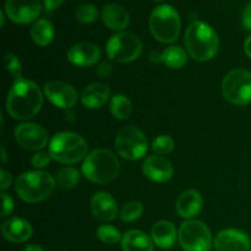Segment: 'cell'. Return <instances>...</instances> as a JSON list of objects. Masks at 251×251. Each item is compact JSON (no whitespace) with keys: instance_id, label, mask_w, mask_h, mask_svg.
<instances>
[{"instance_id":"cell-1","label":"cell","mask_w":251,"mask_h":251,"mask_svg":"<svg viewBox=\"0 0 251 251\" xmlns=\"http://www.w3.org/2000/svg\"><path fill=\"white\" fill-rule=\"evenodd\" d=\"M43 96L38 86L29 80L15 81L6 100L7 113L15 119L26 120L33 118L41 110Z\"/></svg>"},{"instance_id":"cell-2","label":"cell","mask_w":251,"mask_h":251,"mask_svg":"<svg viewBox=\"0 0 251 251\" xmlns=\"http://www.w3.org/2000/svg\"><path fill=\"white\" fill-rule=\"evenodd\" d=\"M185 46L191 58L198 61H207L218 51L220 39L210 25L194 21L186 29Z\"/></svg>"},{"instance_id":"cell-3","label":"cell","mask_w":251,"mask_h":251,"mask_svg":"<svg viewBox=\"0 0 251 251\" xmlns=\"http://www.w3.org/2000/svg\"><path fill=\"white\" fill-rule=\"evenodd\" d=\"M120 171L117 156L105 149H98L86 157L82 164V173L90 181L107 184L114 180Z\"/></svg>"},{"instance_id":"cell-4","label":"cell","mask_w":251,"mask_h":251,"mask_svg":"<svg viewBox=\"0 0 251 251\" xmlns=\"http://www.w3.org/2000/svg\"><path fill=\"white\" fill-rule=\"evenodd\" d=\"M55 188V179L47 172L29 171L17 178L16 191L20 198L29 203L48 199Z\"/></svg>"},{"instance_id":"cell-5","label":"cell","mask_w":251,"mask_h":251,"mask_svg":"<svg viewBox=\"0 0 251 251\" xmlns=\"http://www.w3.org/2000/svg\"><path fill=\"white\" fill-rule=\"evenodd\" d=\"M88 146L82 136L75 132H59L49 144L51 158L63 164H75L85 158Z\"/></svg>"},{"instance_id":"cell-6","label":"cell","mask_w":251,"mask_h":251,"mask_svg":"<svg viewBox=\"0 0 251 251\" xmlns=\"http://www.w3.org/2000/svg\"><path fill=\"white\" fill-rule=\"evenodd\" d=\"M150 31L157 41L172 43L180 33V17L178 11L169 5H159L150 16Z\"/></svg>"},{"instance_id":"cell-7","label":"cell","mask_w":251,"mask_h":251,"mask_svg":"<svg viewBox=\"0 0 251 251\" xmlns=\"http://www.w3.org/2000/svg\"><path fill=\"white\" fill-rule=\"evenodd\" d=\"M222 92L226 100L235 105L251 102V73L244 69H234L225 76Z\"/></svg>"},{"instance_id":"cell-8","label":"cell","mask_w":251,"mask_h":251,"mask_svg":"<svg viewBox=\"0 0 251 251\" xmlns=\"http://www.w3.org/2000/svg\"><path fill=\"white\" fill-rule=\"evenodd\" d=\"M179 243L185 251H210L212 244L211 232L201 221L189 220L180 226Z\"/></svg>"},{"instance_id":"cell-9","label":"cell","mask_w":251,"mask_h":251,"mask_svg":"<svg viewBox=\"0 0 251 251\" xmlns=\"http://www.w3.org/2000/svg\"><path fill=\"white\" fill-rule=\"evenodd\" d=\"M115 149L123 158L136 161L146 154L149 142L141 130L135 126H126L118 132Z\"/></svg>"},{"instance_id":"cell-10","label":"cell","mask_w":251,"mask_h":251,"mask_svg":"<svg viewBox=\"0 0 251 251\" xmlns=\"http://www.w3.org/2000/svg\"><path fill=\"white\" fill-rule=\"evenodd\" d=\"M142 43L135 34L120 32L107 42V54L117 63H130L141 55Z\"/></svg>"},{"instance_id":"cell-11","label":"cell","mask_w":251,"mask_h":251,"mask_svg":"<svg viewBox=\"0 0 251 251\" xmlns=\"http://www.w3.org/2000/svg\"><path fill=\"white\" fill-rule=\"evenodd\" d=\"M39 0H6L5 11L15 24L26 25L34 21L41 14Z\"/></svg>"},{"instance_id":"cell-12","label":"cell","mask_w":251,"mask_h":251,"mask_svg":"<svg viewBox=\"0 0 251 251\" xmlns=\"http://www.w3.org/2000/svg\"><path fill=\"white\" fill-rule=\"evenodd\" d=\"M16 141L24 149L29 151H38L42 150L48 142V134L41 125L33 123H25L19 125L15 130Z\"/></svg>"},{"instance_id":"cell-13","label":"cell","mask_w":251,"mask_h":251,"mask_svg":"<svg viewBox=\"0 0 251 251\" xmlns=\"http://www.w3.org/2000/svg\"><path fill=\"white\" fill-rule=\"evenodd\" d=\"M44 95L54 105L63 109L75 107L77 102V93L75 88L63 81H50L44 86Z\"/></svg>"},{"instance_id":"cell-14","label":"cell","mask_w":251,"mask_h":251,"mask_svg":"<svg viewBox=\"0 0 251 251\" xmlns=\"http://www.w3.org/2000/svg\"><path fill=\"white\" fill-rule=\"evenodd\" d=\"M215 248L217 251H250L251 243L242 230L226 229L216 237Z\"/></svg>"},{"instance_id":"cell-15","label":"cell","mask_w":251,"mask_h":251,"mask_svg":"<svg viewBox=\"0 0 251 251\" xmlns=\"http://www.w3.org/2000/svg\"><path fill=\"white\" fill-rule=\"evenodd\" d=\"M144 174L152 181L164 183L173 176V166L163 156H150L145 159L142 166Z\"/></svg>"},{"instance_id":"cell-16","label":"cell","mask_w":251,"mask_h":251,"mask_svg":"<svg viewBox=\"0 0 251 251\" xmlns=\"http://www.w3.org/2000/svg\"><path fill=\"white\" fill-rule=\"evenodd\" d=\"M68 59L76 66L95 65L100 59V49L95 43L81 42L69 49Z\"/></svg>"},{"instance_id":"cell-17","label":"cell","mask_w":251,"mask_h":251,"mask_svg":"<svg viewBox=\"0 0 251 251\" xmlns=\"http://www.w3.org/2000/svg\"><path fill=\"white\" fill-rule=\"evenodd\" d=\"M203 206V200L198 190H185L179 195L176 203V210L179 216L186 220H191L201 212Z\"/></svg>"},{"instance_id":"cell-18","label":"cell","mask_w":251,"mask_h":251,"mask_svg":"<svg viewBox=\"0 0 251 251\" xmlns=\"http://www.w3.org/2000/svg\"><path fill=\"white\" fill-rule=\"evenodd\" d=\"M91 211L96 220L109 222L118 215L117 202L108 193H97L91 200Z\"/></svg>"},{"instance_id":"cell-19","label":"cell","mask_w":251,"mask_h":251,"mask_svg":"<svg viewBox=\"0 0 251 251\" xmlns=\"http://www.w3.org/2000/svg\"><path fill=\"white\" fill-rule=\"evenodd\" d=\"M2 234L11 243H25L32 237V227L24 218H10L2 223Z\"/></svg>"},{"instance_id":"cell-20","label":"cell","mask_w":251,"mask_h":251,"mask_svg":"<svg viewBox=\"0 0 251 251\" xmlns=\"http://www.w3.org/2000/svg\"><path fill=\"white\" fill-rule=\"evenodd\" d=\"M102 20L108 28L122 31L126 28L130 22L127 10L119 4H108L102 10Z\"/></svg>"},{"instance_id":"cell-21","label":"cell","mask_w":251,"mask_h":251,"mask_svg":"<svg viewBox=\"0 0 251 251\" xmlns=\"http://www.w3.org/2000/svg\"><path fill=\"white\" fill-rule=\"evenodd\" d=\"M110 97V90L104 83H92L83 90L81 95V100L85 107L90 109L102 108L108 102Z\"/></svg>"},{"instance_id":"cell-22","label":"cell","mask_w":251,"mask_h":251,"mask_svg":"<svg viewBox=\"0 0 251 251\" xmlns=\"http://www.w3.org/2000/svg\"><path fill=\"white\" fill-rule=\"evenodd\" d=\"M152 240L154 244L163 249L173 247L176 239V229L169 221H159L152 227Z\"/></svg>"},{"instance_id":"cell-23","label":"cell","mask_w":251,"mask_h":251,"mask_svg":"<svg viewBox=\"0 0 251 251\" xmlns=\"http://www.w3.org/2000/svg\"><path fill=\"white\" fill-rule=\"evenodd\" d=\"M122 247L124 251H153V240L146 233L132 229L124 234Z\"/></svg>"},{"instance_id":"cell-24","label":"cell","mask_w":251,"mask_h":251,"mask_svg":"<svg viewBox=\"0 0 251 251\" xmlns=\"http://www.w3.org/2000/svg\"><path fill=\"white\" fill-rule=\"evenodd\" d=\"M31 37L38 46H48L54 38V27L47 19H39L31 28Z\"/></svg>"},{"instance_id":"cell-25","label":"cell","mask_w":251,"mask_h":251,"mask_svg":"<svg viewBox=\"0 0 251 251\" xmlns=\"http://www.w3.org/2000/svg\"><path fill=\"white\" fill-rule=\"evenodd\" d=\"M186 53L178 46H172L162 53V61L171 69H180L186 64Z\"/></svg>"},{"instance_id":"cell-26","label":"cell","mask_w":251,"mask_h":251,"mask_svg":"<svg viewBox=\"0 0 251 251\" xmlns=\"http://www.w3.org/2000/svg\"><path fill=\"white\" fill-rule=\"evenodd\" d=\"M110 112L117 119L124 120L130 117L132 112V105L129 98L124 95H117L110 102Z\"/></svg>"},{"instance_id":"cell-27","label":"cell","mask_w":251,"mask_h":251,"mask_svg":"<svg viewBox=\"0 0 251 251\" xmlns=\"http://www.w3.org/2000/svg\"><path fill=\"white\" fill-rule=\"evenodd\" d=\"M78 180H80V174L73 167H64L56 174V181L64 189L74 188Z\"/></svg>"},{"instance_id":"cell-28","label":"cell","mask_w":251,"mask_h":251,"mask_svg":"<svg viewBox=\"0 0 251 251\" xmlns=\"http://www.w3.org/2000/svg\"><path fill=\"white\" fill-rule=\"evenodd\" d=\"M142 212H144V207L142 203L139 201H130V202L125 203L123 206L122 211H120V218L124 222H134L137 218L141 217Z\"/></svg>"},{"instance_id":"cell-29","label":"cell","mask_w":251,"mask_h":251,"mask_svg":"<svg viewBox=\"0 0 251 251\" xmlns=\"http://www.w3.org/2000/svg\"><path fill=\"white\" fill-rule=\"evenodd\" d=\"M97 237L100 242L105 243V244H117L120 240L123 239L122 235H120V232L113 226L103 225L100 226L97 229Z\"/></svg>"},{"instance_id":"cell-30","label":"cell","mask_w":251,"mask_h":251,"mask_svg":"<svg viewBox=\"0 0 251 251\" xmlns=\"http://www.w3.org/2000/svg\"><path fill=\"white\" fill-rule=\"evenodd\" d=\"M174 149V141L171 136L168 135H159L158 137H156L152 144V150H153L154 153H157L158 156H166L169 154Z\"/></svg>"},{"instance_id":"cell-31","label":"cell","mask_w":251,"mask_h":251,"mask_svg":"<svg viewBox=\"0 0 251 251\" xmlns=\"http://www.w3.org/2000/svg\"><path fill=\"white\" fill-rule=\"evenodd\" d=\"M98 11L92 4H82L76 9V19L82 24H92L97 19Z\"/></svg>"},{"instance_id":"cell-32","label":"cell","mask_w":251,"mask_h":251,"mask_svg":"<svg viewBox=\"0 0 251 251\" xmlns=\"http://www.w3.org/2000/svg\"><path fill=\"white\" fill-rule=\"evenodd\" d=\"M5 66H6L7 71L14 76L15 81L21 80V63L17 56H15L14 54H7L5 56Z\"/></svg>"},{"instance_id":"cell-33","label":"cell","mask_w":251,"mask_h":251,"mask_svg":"<svg viewBox=\"0 0 251 251\" xmlns=\"http://www.w3.org/2000/svg\"><path fill=\"white\" fill-rule=\"evenodd\" d=\"M50 153L49 152H44V151H39L37 153L33 154L31 159V163L34 168L37 169H42L44 167L48 166L49 161H50Z\"/></svg>"},{"instance_id":"cell-34","label":"cell","mask_w":251,"mask_h":251,"mask_svg":"<svg viewBox=\"0 0 251 251\" xmlns=\"http://www.w3.org/2000/svg\"><path fill=\"white\" fill-rule=\"evenodd\" d=\"M1 200H2V211H1V217H6L14 210V200L11 199V196H9L7 194L2 193L1 194Z\"/></svg>"},{"instance_id":"cell-35","label":"cell","mask_w":251,"mask_h":251,"mask_svg":"<svg viewBox=\"0 0 251 251\" xmlns=\"http://www.w3.org/2000/svg\"><path fill=\"white\" fill-rule=\"evenodd\" d=\"M96 74H97L100 78H107L108 76H110V74H112V65H110L108 61H104V63H102L98 66L97 70H96Z\"/></svg>"},{"instance_id":"cell-36","label":"cell","mask_w":251,"mask_h":251,"mask_svg":"<svg viewBox=\"0 0 251 251\" xmlns=\"http://www.w3.org/2000/svg\"><path fill=\"white\" fill-rule=\"evenodd\" d=\"M243 26L248 31H251V1L245 6L243 11Z\"/></svg>"},{"instance_id":"cell-37","label":"cell","mask_w":251,"mask_h":251,"mask_svg":"<svg viewBox=\"0 0 251 251\" xmlns=\"http://www.w3.org/2000/svg\"><path fill=\"white\" fill-rule=\"evenodd\" d=\"M64 0H44V10H46L47 14H51L54 10L58 9L59 6H61Z\"/></svg>"},{"instance_id":"cell-38","label":"cell","mask_w":251,"mask_h":251,"mask_svg":"<svg viewBox=\"0 0 251 251\" xmlns=\"http://www.w3.org/2000/svg\"><path fill=\"white\" fill-rule=\"evenodd\" d=\"M0 181H1V189L2 190H5V189H7L10 186V184H11V176H10L9 173H7L5 169H1V176H0Z\"/></svg>"},{"instance_id":"cell-39","label":"cell","mask_w":251,"mask_h":251,"mask_svg":"<svg viewBox=\"0 0 251 251\" xmlns=\"http://www.w3.org/2000/svg\"><path fill=\"white\" fill-rule=\"evenodd\" d=\"M150 60H151L153 64L159 63V61H162V54L158 53L157 50L151 51V54H150Z\"/></svg>"},{"instance_id":"cell-40","label":"cell","mask_w":251,"mask_h":251,"mask_svg":"<svg viewBox=\"0 0 251 251\" xmlns=\"http://www.w3.org/2000/svg\"><path fill=\"white\" fill-rule=\"evenodd\" d=\"M244 50H245V53H247V55L251 59V34L249 37H248L247 41H245Z\"/></svg>"},{"instance_id":"cell-41","label":"cell","mask_w":251,"mask_h":251,"mask_svg":"<svg viewBox=\"0 0 251 251\" xmlns=\"http://www.w3.org/2000/svg\"><path fill=\"white\" fill-rule=\"evenodd\" d=\"M25 251H46V250H44L42 247H39V245H28V247H26Z\"/></svg>"},{"instance_id":"cell-42","label":"cell","mask_w":251,"mask_h":251,"mask_svg":"<svg viewBox=\"0 0 251 251\" xmlns=\"http://www.w3.org/2000/svg\"><path fill=\"white\" fill-rule=\"evenodd\" d=\"M0 19H1V27H2L5 24V17H4V12L2 11H0Z\"/></svg>"},{"instance_id":"cell-43","label":"cell","mask_w":251,"mask_h":251,"mask_svg":"<svg viewBox=\"0 0 251 251\" xmlns=\"http://www.w3.org/2000/svg\"><path fill=\"white\" fill-rule=\"evenodd\" d=\"M1 152H2V161H6V153H5V150L1 149Z\"/></svg>"},{"instance_id":"cell-44","label":"cell","mask_w":251,"mask_h":251,"mask_svg":"<svg viewBox=\"0 0 251 251\" xmlns=\"http://www.w3.org/2000/svg\"><path fill=\"white\" fill-rule=\"evenodd\" d=\"M154 1H163V0H154Z\"/></svg>"}]
</instances>
